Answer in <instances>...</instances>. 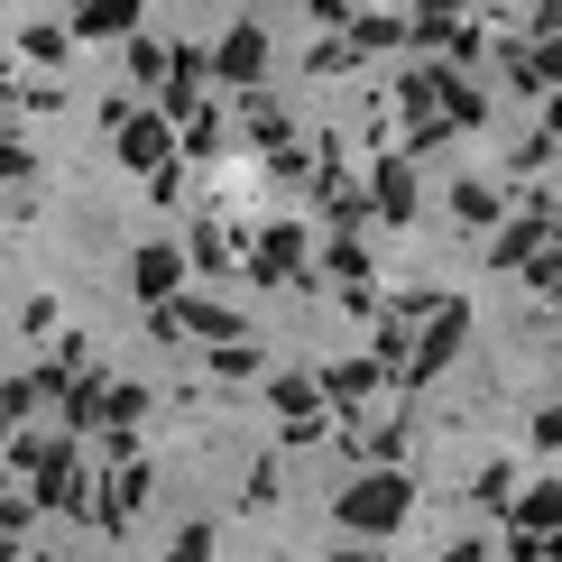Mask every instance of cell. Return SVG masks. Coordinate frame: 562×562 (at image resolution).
Here are the masks:
<instances>
[{
    "mask_svg": "<svg viewBox=\"0 0 562 562\" xmlns=\"http://www.w3.org/2000/svg\"><path fill=\"white\" fill-rule=\"evenodd\" d=\"M379 387V369L369 360H350V369H333V379H323V396H333V406H350V396H369Z\"/></svg>",
    "mask_w": 562,
    "mask_h": 562,
    "instance_id": "cell-3",
    "label": "cell"
},
{
    "mask_svg": "<svg viewBox=\"0 0 562 562\" xmlns=\"http://www.w3.org/2000/svg\"><path fill=\"white\" fill-rule=\"evenodd\" d=\"M0 562H19V535H10V526H0Z\"/></svg>",
    "mask_w": 562,
    "mask_h": 562,
    "instance_id": "cell-7",
    "label": "cell"
},
{
    "mask_svg": "<svg viewBox=\"0 0 562 562\" xmlns=\"http://www.w3.org/2000/svg\"><path fill=\"white\" fill-rule=\"evenodd\" d=\"M167 562H213V526H176V544H167Z\"/></svg>",
    "mask_w": 562,
    "mask_h": 562,
    "instance_id": "cell-4",
    "label": "cell"
},
{
    "mask_svg": "<svg viewBox=\"0 0 562 562\" xmlns=\"http://www.w3.org/2000/svg\"><path fill=\"white\" fill-rule=\"evenodd\" d=\"M323 562H379V553H323Z\"/></svg>",
    "mask_w": 562,
    "mask_h": 562,
    "instance_id": "cell-8",
    "label": "cell"
},
{
    "mask_svg": "<svg viewBox=\"0 0 562 562\" xmlns=\"http://www.w3.org/2000/svg\"><path fill=\"white\" fill-rule=\"evenodd\" d=\"M130 286L148 295V304H176V286H184V249H138Z\"/></svg>",
    "mask_w": 562,
    "mask_h": 562,
    "instance_id": "cell-2",
    "label": "cell"
},
{
    "mask_svg": "<svg viewBox=\"0 0 562 562\" xmlns=\"http://www.w3.org/2000/svg\"><path fill=\"white\" fill-rule=\"evenodd\" d=\"M148 415V387H130V379H111V425H138Z\"/></svg>",
    "mask_w": 562,
    "mask_h": 562,
    "instance_id": "cell-5",
    "label": "cell"
},
{
    "mask_svg": "<svg viewBox=\"0 0 562 562\" xmlns=\"http://www.w3.org/2000/svg\"><path fill=\"white\" fill-rule=\"evenodd\" d=\"M213 369H222V379H249V369H259V350H249V341H222Z\"/></svg>",
    "mask_w": 562,
    "mask_h": 562,
    "instance_id": "cell-6",
    "label": "cell"
},
{
    "mask_svg": "<svg viewBox=\"0 0 562 562\" xmlns=\"http://www.w3.org/2000/svg\"><path fill=\"white\" fill-rule=\"evenodd\" d=\"M333 517H341L350 535H387L396 517H406V480H396V471H369V480H350L341 498H333Z\"/></svg>",
    "mask_w": 562,
    "mask_h": 562,
    "instance_id": "cell-1",
    "label": "cell"
}]
</instances>
